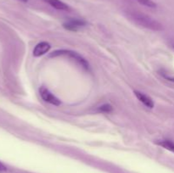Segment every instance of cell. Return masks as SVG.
Returning <instances> with one entry per match:
<instances>
[{"label":"cell","instance_id":"6da1fadb","mask_svg":"<svg viewBox=\"0 0 174 173\" xmlns=\"http://www.w3.org/2000/svg\"><path fill=\"white\" fill-rule=\"evenodd\" d=\"M129 17L136 24L143 26V27H145L147 29H150L153 31H160L162 29V26L159 22L155 21L154 19L144 14H141L139 12H130Z\"/></svg>","mask_w":174,"mask_h":173},{"label":"cell","instance_id":"7a4b0ae2","mask_svg":"<svg viewBox=\"0 0 174 173\" xmlns=\"http://www.w3.org/2000/svg\"><path fill=\"white\" fill-rule=\"evenodd\" d=\"M40 95H41L42 99H43L44 101L48 102L49 104L56 105V106L61 104V101L58 100L55 96L53 95L52 93L48 91L47 88H45L44 86L40 88Z\"/></svg>","mask_w":174,"mask_h":173},{"label":"cell","instance_id":"3957f363","mask_svg":"<svg viewBox=\"0 0 174 173\" xmlns=\"http://www.w3.org/2000/svg\"><path fill=\"white\" fill-rule=\"evenodd\" d=\"M86 25V23L83 21H80V20H71L65 22L63 24V26L65 29L69 31H78L81 27H83Z\"/></svg>","mask_w":174,"mask_h":173},{"label":"cell","instance_id":"277c9868","mask_svg":"<svg viewBox=\"0 0 174 173\" xmlns=\"http://www.w3.org/2000/svg\"><path fill=\"white\" fill-rule=\"evenodd\" d=\"M49 49H50V44L47 42H42L35 47L33 50V55L36 57L44 55L49 51Z\"/></svg>","mask_w":174,"mask_h":173},{"label":"cell","instance_id":"5b68a950","mask_svg":"<svg viewBox=\"0 0 174 173\" xmlns=\"http://www.w3.org/2000/svg\"><path fill=\"white\" fill-rule=\"evenodd\" d=\"M135 95L137 97V99L141 102V103H143V104L146 106V107H148V108H153L154 107V102H153V100L148 97L147 95H145L144 93H140V92L138 91H135L134 92Z\"/></svg>","mask_w":174,"mask_h":173},{"label":"cell","instance_id":"8992f818","mask_svg":"<svg viewBox=\"0 0 174 173\" xmlns=\"http://www.w3.org/2000/svg\"><path fill=\"white\" fill-rule=\"evenodd\" d=\"M48 5H50L54 9H59V10H68L69 7L68 5H65L61 0H45Z\"/></svg>","mask_w":174,"mask_h":173},{"label":"cell","instance_id":"52a82bcc","mask_svg":"<svg viewBox=\"0 0 174 173\" xmlns=\"http://www.w3.org/2000/svg\"><path fill=\"white\" fill-rule=\"evenodd\" d=\"M158 145H160L161 147H163L166 149L169 150V151L174 153V143H172V141L169 140H162L157 143Z\"/></svg>","mask_w":174,"mask_h":173},{"label":"cell","instance_id":"ba28073f","mask_svg":"<svg viewBox=\"0 0 174 173\" xmlns=\"http://www.w3.org/2000/svg\"><path fill=\"white\" fill-rule=\"evenodd\" d=\"M136 1H138L140 5H144L149 8H156V5L153 2L152 0H136Z\"/></svg>","mask_w":174,"mask_h":173},{"label":"cell","instance_id":"9c48e42d","mask_svg":"<svg viewBox=\"0 0 174 173\" xmlns=\"http://www.w3.org/2000/svg\"><path fill=\"white\" fill-rule=\"evenodd\" d=\"M100 111H103V112H110L111 110H112V107L109 105V104H105V105H103V106H101L100 108Z\"/></svg>","mask_w":174,"mask_h":173},{"label":"cell","instance_id":"30bf717a","mask_svg":"<svg viewBox=\"0 0 174 173\" xmlns=\"http://www.w3.org/2000/svg\"><path fill=\"white\" fill-rule=\"evenodd\" d=\"M7 171V167L3 163L0 162V171Z\"/></svg>","mask_w":174,"mask_h":173},{"label":"cell","instance_id":"8fae6325","mask_svg":"<svg viewBox=\"0 0 174 173\" xmlns=\"http://www.w3.org/2000/svg\"><path fill=\"white\" fill-rule=\"evenodd\" d=\"M21 1H24V2H26L27 0H21Z\"/></svg>","mask_w":174,"mask_h":173}]
</instances>
